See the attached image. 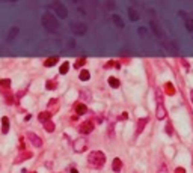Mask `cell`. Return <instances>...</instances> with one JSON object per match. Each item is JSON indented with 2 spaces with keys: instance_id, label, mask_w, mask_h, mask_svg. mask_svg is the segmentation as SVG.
Wrapping results in <instances>:
<instances>
[{
  "instance_id": "obj_1",
  "label": "cell",
  "mask_w": 193,
  "mask_h": 173,
  "mask_svg": "<svg viewBox=\"0 0 193 173\" xmlns=\"http://www.w3.org/2000/svg\"><path fill=\"white\" fill-rule=\"evenodd\" d=\"M88 163L92 169H101L106 163V156L101 151H94L88 156Z\"/></svg>"
},
{
  "instance_id": "obj_2",
  "label": "cell",
  "mask_w": 193,
  "mask_h": 173,
  "mask_svg": "<svg viewBox=\"0 0 193 173\" xmlns=\"http://www.w3.org/2000/svg\"><path fill=\"white\" fill-rule=\"evenodd\" d=\"M42 26H44L48 32L54 33V32L57 30V27H59V21L53 17L50 12H47V14H44V17H42Z\"/></svg>"
},
{
  "instance_id": "obj_3",
  "label": "cell",
  "mask_w": 193,
  "mask_h": 173,
  "mask_svg": "<svg viewBox=\"0 0 193 173\" xmlns=\"http://www.w3.org/2000/svg\"><path fill=\"white\" fill-rule=\"evenodd\" d=\"M53 9H54V12H56V14H57L60 18H67V17H68V11H67L65 5H64V3H60L59 0H54V2H53Z\"/></svg>"
},
{
  "instance_id": "obj_4",
  "label": "cell",
  "mask_w": 193,
  "mask_h": 173,
  "mask_svg": "<svg viewBox=\"0 0 193 173\" xmlns=\"http://www.w3.org/2000/svg\"><path fill=\"white\" fill-rule=\"evenodd\" d=\"M86 146H88V140H86V138H77V140L74 141V145H72V148H74V151H75L77 154L85 152Z\"/></svg>"
},
{
  "instance_id": "obj_5",
  "label": "cell",
  "mask_w": 193,
  "mask_h": 173,
  "mask_svg": "<svg viewBox=\"0 0 193 173\" xmlns=\"http://www.w3.org/2000/svg\"><path fill=\"white\" fill-rule=\"evenodd\" d=\"M71 30L75 35H85L88 32V27L85 23H71Z\"/></svg>"
},
{
  "instance_id": "obj_6",
  "label": "cell",
  "mask_w": 193,
  "mask_h": 173,
  "mask_svg": "<svg viewBox=\"0 0 193 173\" xmlns=\"http://www.w3.org/2000/svg\"><path fill=\"white\" fill-rule=\"evenodd\" d=\"M157 98H158L157 119H164V118H166V110H164V107H163V103H161V96H160V93H157Z\"/></svg>"
},
{
  "instance_id": "obj_7",
  "label": "cell",
  "mask_w": 193,
  "mask_h": 173,
  "mask_svg": "<svg viewBox=\"0 0 193 173\" xmlns=\"http://www.w3.org/2000/svg\"><path fill=\"white\" fill-rule=\"evenodd\" d=\"M92 130H94V123L91 121L83 122V123L79 126V131H80L82 134H89V133H92Z\"/></svg>"
},
{
  "instance_id": "obj_8",
  "label": "cell",
  "mask_w": 193,
  "mask_h": 173,
  "mask_svg": "<svg viewBox=\"0 0 193 173\" xmlns=\"http://www.w3.org/2000/svg\"><path fill=\"white\" fill-rule=\"evenodd\" d=\"M27 138L30 140V143H32L33 146H36V148H41V146H42V140H41L39 136H36L35 133H27Z\"/></svg>"
},
{
  "instance_id": "obj_9",
  "label": "cell",
  "mask_w": 193,
  "mask_h": 173,
  "mask_svg": "<svg viewBox=\"0 0 193 173\" xmlns=\"http://www.w3.org/2000/svg\"><path fill=\"white\" fill-rule=\"evenodd\" d=\"M88 111V108H86V104H83V103H77L75 104V113L80 116V115H85Z\"/></svg>"
},
{
  "instance_id": "obj_10",
  "label": "cell",
  "mask_w": 193,
  "mask_h": 173,
  "mask_svg": "<svg viewBox=\"0 0 193 173\" xmlns=\"http://www.w3.org/2000/svg\"><path fill=\"white\" fill-rule=\"evenodd\" d=\"M8 131H9V119H8L6 116H3V118H2V133L6 134Z\"/></svg>"
},
{
  "instance_id": "obj_11",
  "label": "cell",
  "mask_w": 193,
  "mask_h": 173,
  "mask_svg": "<svg viewBox=\"0 0 193 173\" xmlns=\"http://www.w3.org/2000/svg\"><path fill=\"white\" fill-rule=\"evenodd\" d=\"M128 17H130L131 21H137L139 20V12L134 8H128Z\"/></svg>"
},
{
  "instance_id": "obj_12",
  "label": "cell",
  "mask_w": 193,
  "mask_h": 173,
  "mask_svg": "<svg viewBox=\"0 0 193 173\" xmlns=\"http://www.w3.org/2000/svg\"><path fill=\"white\" fill-rule=\"evenodd\" d=\"M112 167H113V172H121V169H122V161H121V160H119V158H115V160H113V166H112Z\"/></svg>"
},
{
  "instance_id": "obj_13",
  "label": "cell",
  "mask_w": 193,
  "mask_h": 173,
  "mask_svg": "<svg viewBox=\"0 0 193 173\" xmlns=\"http://www.w3.org/2000/svg\"><path fill=\"white\" fill-rule=\"evenodd\" d=\"M29 158H32V152H26V154H24V152H23V154H21V155L18 156L17 160H15V163H21V161H24V160H29Z\"/></svg>"
},
{
  "instance_id": "obj_14",
  "label": "cell",
  "mask_w": 193,
  "mask_h": 173,
  "mask_svg": "<svg viewBox=\"0 0 193 173\" xmlns=\"http://www.w3.org/2000/svg\"><path fill=\"white\" fill-rule=\"evenodd\" d=\"M50 118H52V113H50V111H42V113L39 115V121L41 122L50 121Z\"/></svg>"
},
{
  "instance_id": "obj_15",
  "label": "cell",
  "mask_w": 193,
  "mask_h": 173,
  "mask_svg": "<svg viewBox=\"0 0 193 173\" xmlns=\"http://www.w3.org/2000/svg\"><path fill=\"white\" fill-rule=\"evenodd\" d=\"M44 130H45L47 133H53V131H54V123H53L52 121L44 122Z\"/></svg>"
},
{
  "instance_id": "obj_16",
  "label": "cell",
  "mask_w": 193,
  "mask_h": 173,
  "mask_svg": "<svg viewBox=\"0 0 193 173\" xmlns=\"http://www.w3.org/2000/svg\"><path fill=\"white\" fill-rule=\"evenodd\" d=\"M151 29L154 30V35H156V36H158V38H161V36H163V35H161V30H160V27H158L154 21H151Z\"/></svg>"
},
{
  "instance_id": "obj_17",
  "label": "cell",
  "mask_w": 193,
  "mask_h": 173,
  "mask_svg": "<svg viewBox=\"0 0 193 173\" xmlns=\"http://www.w3.org/2000/svg\"><path fill=\"white\" fill-rule=\"evenodd\" d=\"M146 122H148V119H139V122H137V134H141L142 131H143Z\"/></svg>"
},
{
  "instance_id": "obj_18",
  "label": "cell",
  "mask_w": 193,
  "mask_h": 173,
  "mask_svg": "<svg viewBox=\"0 0 193 173\" xmlns=\"http://www.w3.org/2000/svg\"><path fill=\"white\" fill-rule=\"evenodd\" d=\"M109 85L113 87V89H118L121 83H119V80H118V78H115V77H110V78H109Z\"/></svg>"
},
{
  "instance_id": "obj_19",
  "label": "cell",
  "mask_w": 193,
  "mask_h": 173,
  "mask_svg": "<svg viewBox=\"0 0 193 173\" xmlns=\"http://www.w3.org/2000/svg\"><path fill=\"white\" fill-rule=\"evenodd\" d=\"M89 78H91L89 71H88V69H83V71L80 72V80H82V81H88Z\"/></svg>"
},
{
  "instance_id": "obj_20",
  "label": "cell",
  "mask_w": 193,
  "mask_h": 173,
  "mask_svg": "<svg viewBox=\"0 0 193 173\" xmlns=\"http://www.w3.org/2000/svg\"><path fill=\"white\" fill-rule=\"evenodd\" d=\"M112 20H113V23H115L118 27H124V21H122V18L119 17V15H113Z\"/></svg>"
},
{
  "instance_id": "obj_21",
  "label": "cell",
  "mask_w": 193,
  "mask_h": 173,
  "mask_svg": "<svg viewBox=\"0 0 193 173\" xmlns=\"http://www.w3.org/2000/svg\"><path fill=\"white\" fill-rule=\"evenodd\" d=\"M186 29L187 32L193 33V18H186Z\"/></svg>"
},
{
  "instance_id": "obj_22",
  "label": "cell",
  "mask_w": 193,
  "mask_h": 173,
  "mask_svg": "<svg viewBox=\"0 0 193 173\" xmlns=\"http://www.w3.org/2000/svg\"><path fill=\"white\" fill-rule=\"evenodd\" d=\"M164 90H166L168 95H174V93H175V89L172 86V83H166V85H164Z\"/></svg>"
},
{
  "instance_id": "obj_23",
  "label": "cell",
  "mask_w": 193,
  "mask_h": 173,
  "mask_svg": "<svg viewBox=\"0 0 193 173\" xmlns=\"http://www.w3.org/2000/svg\"><path fill=\"white\" fill-rule=\"evenodd\" d=\"M17 35H18V27H12V29L9 30V35H8V41L14 39V38H15Z\"/></svg>"
},
{
  "instance_id": "obj_24",
  "label": "cell",
  "mask_w": 193,
  "mask_h": 173,
  "mask_svg": "<svg viewBox=\"0 0 193 173\" xmlns=\"http://www.w3.org/2000/svg\"><path fill=\"white\" fill-rule=\"evenodd\" d=\"M68 69H70V63H68V62H64V63H62V66L59 68V72H60V74H67V72H68Z\"/></svg>"
},
{
  "instance_id": "obj_25",
  "label": "cell",
  "mask_w": 193,
  "mask_h": 173,
  "mask_svg": "<svg viewBox=\"0 0 193 173\" xmlns=\"http://www.w3.org/2000/svg\"><path fill=\"white\" fill-rule=\"evenodd\" d=\"M57 63V57H52V59H47L45 60V66H53Z\"/></svg>"
},
{
  "instance_id": "obj_26",
  "label": "cell",
  "mask_w": 193,
  "mask_h": 173,
  "mask_svg": "<svg viewBox=\"0 0 193 173\" xmlns=\"http://www.w3.org/2000/svg\"><path fill=\"white\" fill-rule=\"evenodd\" d=\"M85 63H86V59H85V57H80V59L75 62V68H80V66H83Z\"/></svg>"
},
{
  "instance_id": "obj_27",
  "label": "cell",
  "mask_w": 193,
  "mask_h": 173,
  "mask_svg": "<svg viewBox=\"0 0 193 173\" xmlns=\"http://www.w3.org/2000/svg\"><path fill=\"white\" fill-rule=\"evenodd\" d=\"M45 87H47V89H50V90H53V89H56V81H53V80H50V81H47V83H45Z\"/></svg>"
},
{
  "instance_id": "obj_28",
  "label": "cell",
  "mask_w": 193,
  "mask_h": 173,
  "mask_svg": "<svg viewBox=\"0 0 193 173\" xmlns=\"http://www.w3.org/2000/svg\"><path fill=\"white\" fill-rule=\"evenodd\" d=\"M11 85V81L8 80V78H3V80H0V87H9Z\"/></svg>"
},
{
  "instance_id": "obj_29",
  "label": "cell",
  "mask_w": 193,
  "mask_h": 173,
  "mask_svg": "<svg viewBox=\"0 0 193 173\" xmlns=\"http://www.w3.org/2000/svg\"><path fill=\"white\" fill-rule=\"evenodd\" d=\"M157 173H168V170H166V166L163 164V166H161V167L158 169V172H157Z\"/></svg>"
},
{
  "instance_id": "obj_30",
  "label": "cell",
  "mask_w": 193,
  "mask_h": 173,
  "mask_svg": "<svg viewBox=\"0 0 193 173\" xmlns=\"http://www.w3.org/2000/svg\"><path fill=\"white\" fill-rule=\"evenodd\" d=\"M139 33H141V36H145V35H146V29H145V27H141V29H139Z\"/></svg>"
},
{
  "instance_id": "obj_31",
  "label": "cell",
  "mask_w": 193,
  "mask_h": 173,
  "mask_svg": "<svg viewBox=\"0 0 193 173\" xmlns=\"http://www.w3.org/2000/svg\"><path fill=\"white\" fill-rule=\"evenodd\" d=\"M107 3H109V9H113V8H115V3H113V0H107Z\"/></svg>"
},
{
  "instance_id": "obj_32",
  "label": "cell",
  "mask_w": 193,
  "mask_h": 173,
  "mask_svg": "<svg viewBox=\"0 0 193 173\" xmlns=\"http://www.w3.org/2000/svg\"><path fill=\"white\" fill-rule=\"evenodd\" d=\"M121 118H122V119H127V118H128V115H127V113H122V116H121Z\"/></svg>"
},
{
  "instance_id": "obj_33",
  "label": "cell",
  "mask_w": 193,
  "mask_h": 173,
  "mask_svg": "<svg viewBox=\"0 0 193 173\" xmlns=\"http://www.w3.org/2000/svg\"><path fill=\"white\" fill-rule=\"evenodd\" d=\"M192 101H193V90H192Z\"/></svg>"
},
{
  "instance_id": "obj_34",
  "label": "cell",
  "mask_w": 193,
  "mask_h": 173,
  "mask_svg": "<svg viewBox=\"0 0 193 173\" xmlns=\"http://www.w3.org/2000/svg\"><path fill=\"white\" fill-rule=\"evenodd\" d=\"M14 2H15V0H14Z\"/></svg>"
}]
</instances>
